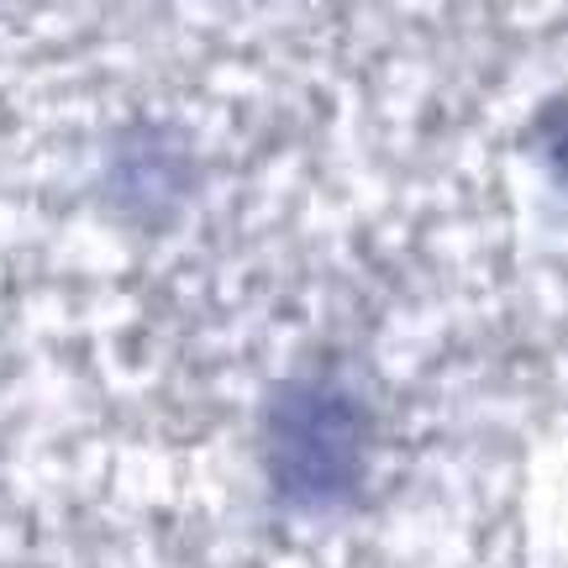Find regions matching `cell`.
Here are the masks:
<instances>
[{
    "mask_svg": "<svg viewBox=\"0 0 568 568\" xmlns=\"http://www.w3.org/2000/svg\"><path fill=\"white\" fill-rule=\"evenodd\" d=\"M374 400L343 368H301L264 395L258 468L268 500L290 516L347 510L374 468Z\"/></svg>",
    "mask_w": 568,
    "mask_h": 568,
    "instance_id": "1",
    "label": "cell"
},
{
    "mask_svg": "<svg viewBox=\"0 0 568 568\" xmlns=\"http://www.w3.org/2000/svg\"><path fill=\"white\" fill-rule=\"evenodd\" d=\"M542 148H548V163L564 174V184H568V101L552 105L548 116H542Z\"/></svg>",
    "mask_w": 568,
    "mask_h": 568,
    "instance_id": "3",
    "label": "cell"
},
{
    "mask_svg": "<svg viewBox=\"0 0 568 568\" xmlns=\"http://www.w3.org/2000/svg\"><path fill=\"white\" fill-rule=\"evenodd\" d=\"M148 190H159V201H180L184 195V159L169 153L153 126H142L126 138V148L111 153V195L132 201L138 211H153Z\"/></svg>",
    "mask_w": 568,
    "mask_h": 568,
    "instance_id": "2",
    "label": "cell"
}]
</instances>
